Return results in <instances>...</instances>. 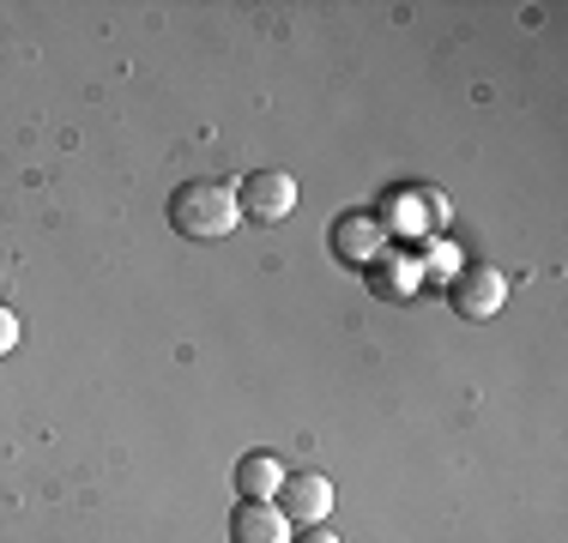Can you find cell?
<instances>
[{
    "label": "cell",
    "instance_id": "cell-1",
    "mask_svg": "<svg viewBox=\"0 0 568 543\" xmlns=\"http://www.w3.org/2000/svg\"><path fill=\"white\" fill-rule=\"evenodd\" d=\"M170 224L182 229L187 242H219L242 224V206H236V187L230 182H182L170 194Z\"/></svg>",
    "mask_w": 568,
    "mask_h": 543
},
{
    "label": "cell",
    "instance_id": "cell-2",
    "mask_svg": "<svg viewBox=\"0 0 568 543\" xmlns=\"http://www.w3.org/2000/svg\"><path fill=\"white\" fill-rule=\"evenodd\" d=\"M448 303H454V315H466V320H490V315H503V303H508V278L496 266L471 260V266L454 272Z\"/></svg>",
    "mask_w": 568,
    "mask_h": 543
},
{
    "label": "cell",
    "instance_id": "cell-3",
    "mask_svg": "<svg viewBox=\"0 0 568 543\" xmlns=\"http://www.w3.org/2000/svg\"><path fill=\"white\" fill-rule=\"evenodd\" d=\"M236 206L248 224H284V217L296 212V182L284 170H254V175H242Z\"/></svg>",
    "mask_w": 568,
    "mask_h": 543
},
{
    "label": "cell",
    "instance_id": "cell-4",
    "mask_svg": "<svg viewBox=\"0 0 568 543\" xmlns=\"http://www.w3.org/2000/svg\"><path fill=\"white\" fill-rule=\"evenodd\" d=\"M333 501H339V495H333V483L321 478V471H291V478L278 483L273 508H278L291 525H327Z\"/></svg>",
    "mask_w": 568,
    "mask_h": 543
},
{
    "label": "cell",
    "instance_id": "cell-5",
    "mask_svg": "<svg viewBox=\"0 0 568 543\" xmlns=\"http://www.w3.org/2000/svg\"><path fill=\"white\" fill-rule=\"evenodd\" d=\"M230 543H291V520H284L273 501H236Z\"/></svg>",
    "mask_w": 568,
    "mask_h": 543
},
{
    "label": "cell",
    "instance_id": "cell-6",
    "mask_svg": "<svg viewBox=\"0 0 568 543\" xmlns=\"http://www.w3.org/2000/svg\"><path fill=\"white\" fill-rule=\"evenodd\" d=\"M387 248V229L375 224V217H339V224H333V254H339V260H351V266H369L375 254Z\"/></svg>",
    "mask_w": 568,
    "mask_h": 543
},
{
    "label": "cell",
    "instance_id": "cell-7",
    "mask_svg": "<svg viewBox=\"0 0 568 543\" xmlns=\"http://www.w3.org/2000/svg\"><path fill=\"white\" fill-rule=\"evenodd\" d=\"M278 483H284L278 453H248V459H236V495H242V501H273Z\"/></svg>",
    "mask_w": 568,
    "mask_h": 543
},
{
    "label": "cell",
    "instance_id": "cell-8",
    "mask_svg": "<svg viewBox=\"0 0 568 543\" xmlns=\"http://www.w3.org/2000/svg\"><path fill=\"white\" fill-rule=\"evenodd\" d=\"M291 543H345L333 525H303V532H291Z\"/></svg>",
    "mask_w": 568,
    "mask_h": 543
},
{
    "label": "cell",
    "instance_id": "cell-9",
    "mask_svg": "<svg viewBox=\"0 0 568 543\" xmlns=\"http://www.w3.org/2000/svg\"><path fill=\"white\" fill-rule=\"evenodd\" d=\"M19 345V320H12V308H0V357Z\"/></svg>",
    "mask_w": 568,
    "mask_h": 543
}]
</instances>
